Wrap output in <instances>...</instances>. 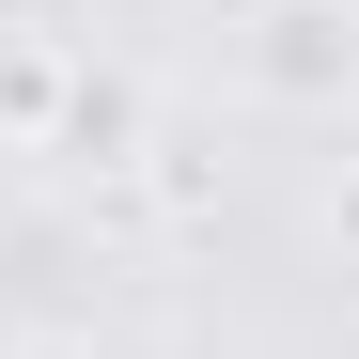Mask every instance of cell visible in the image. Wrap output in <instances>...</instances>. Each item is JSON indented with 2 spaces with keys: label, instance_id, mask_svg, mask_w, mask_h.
<instances>
[{
  "label": "cell",
  "instance_id": "cell-1",
  "mask_svg": "<svg viewBox=\"0 0 359 359\" xmlns=\"http://www.w3.org/2000/svg\"><path fill=\"white\" fill-rule=\"evenodd\" d=\"M16 359H94V344H16Z\"/></svg>",
  "mask_w": 359,
  "mask_h": 359
}]
</instances>
